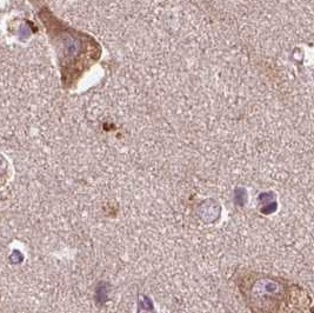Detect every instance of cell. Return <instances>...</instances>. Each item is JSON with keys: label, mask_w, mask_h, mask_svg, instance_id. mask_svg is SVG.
<instances>
[{"label": "cell", "mask_w": 314, "mask_h": 313, "mask_svg": "<svg viewBox=\"0 0 314 313\" xmlns=\"http://www.w3.org/2000/svg\"><path fill=\"white\" fill-rule=\"evenodd\" d=\"M237 278L251 313H311L312 299L294 282L251 271Z\"/></svg>", "instance_id": "cell-1"}]
</instances>
